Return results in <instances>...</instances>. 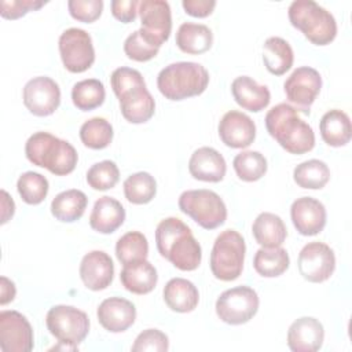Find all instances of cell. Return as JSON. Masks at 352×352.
<instances>
[{"mask_svg": "<svg viewBox=\"0 0 352 352\" xmlns=\"http://www.w3.org/2000/svg\"><path fill=\"white\" fill-rule=\"evenodd\" d=\"M252 232L261 248L280 246L287 236L283 220L271 212H263L256 217L252 226Z\"/></svg>", "mask_w": 352, "mask_h": 352, "instance_id": "obj_29", "label": "cell"}, {"mask_svg": "<svg viewBox=\"0 0 352 352\" xmlns=\"http://www.w3.org/2000/svg\"><path fill=\"white\" fill-rule=\"evenodd\" d=\"M45 324L58 342L78 346L89 333L88 315L72 305H54L45 316Z\"/></svg>", "mask_w": 352, "mask_h": 352, "instance_id": "obj_9", "label": "cell"}, {"mask_svg": "<svg viewBox=\"0 0 352 352\" xmlns=\"http://www.w3.org/2000/svg\"><path fill=\"white\" fill-rule=\"evenodd\" d=\"M319 131L323 142L331 147L345 146L352 138L351 120L345 111L338 109L329 110L322 116Z\"/></svg>", "mask_w": 352, "mask_h": 352, "instance_id": "obj_27", "label": "cell"}, {"mask_svg": "<svg viewBox=\"0 0 352 352\" xmlns=\"http://www.w3.org/2000/svg\"><path fill=\"white\" fill-rule=\"evenodd\" d=\"M16 190L23 202L28 205H38L45 199L50 184L47 177L41 173L28 170L19 176L16 182Z\"/></svg>", "mask_w": 352, "mask_h": 352, "instance_id": "obj_39", "label": "cell"}, {"mask_svg": "<svg viewBox=\"0 0 352 352\" xmlns=\"http://www.w3.org/2000/svg\"><path fill=\"white\" fill-rule=\"evenodd\" d=\"M263 62L274 76H282L292 69L294 54L290 44L278 36L268 37L263 45Z\"/></svg>", "mask_w": 352, "mask_h": 352, "instance_id": "obj_30", "label": "cell"}, {"mask_svg": "<svg viewBox=\"0 0 352 352\" xmlns=\"http://www.w3.org/2000/svg\"><path fill=\"white\" fill-rule=\"evenodd\" d=\"M110 82L120 102L121 114L128 122L143 124L154 116L155 102L140 72L125 66L117 67L110 76Z\"/></svg>", "mask_w": 352, "mask_h": 352, "instance_id": "obj_2", "label": "cell"}, {"mask_svg": "<svg viewBox=\"0 0 352 352\" xmlns=\"http://www.w3.org/2000/svg\"><path fill=\"white\" fill-rule=\"evenodd\" d=\"M246 245L243 236L235 230H224L214 239L210 252V271L223 282L239 278L243 270Z\"/></svg>", "mask_w": 352, "mask_h": 352, "instance_id": "obj_7", "label": "cell"}, {"mask_svg": "<svg viewBox=\"0 0 352 352\" xmlns=\"http://www.w3.org/2000/svg\"><path fill=\"white\" fill-rule=\"evenodd\" d=\"M182 6L186 14L195 18H205L213 12L216 7V1L214 0H183Z\"/></svg>", "mask_w": 352, "mask_h": 352, "instance_id": "obj_46", "label": "cell"}, {"mask_svg": "<svg viewBox=\"0 0 352 352\" xmlns=\"http://www.w3.org/2000/svg\"><path fill=\"white\" fill-rule=\"evenodd\" d=\"M116 256L122 265L146 260L148 256L147 238L140 231H128L117 241Z\"/></svg>", "mask_w": 352, "mask_h": 352, "instance_id": "obj_36", "label": "cell"}, {"mask_svg": "<svg viewBox=\"0 0 352 352\" xmlns=\"http://www.w3.org/2000/svg\"><path fill=\"white\" fill-rule=\"evenodd\" d=\"M88 204L87 195L77 188H70L59 192L51 202L52 216L63 223H73L85 212Z\"/></svg>", "mask_w": 352, "mask_h": 352, "instance_id": "obj_31", "label": "cell"}, {"mask_svg": "<svg viewBox=\"0 0 352 352\" xmlns=\"http://www.w3.org/2000/svg\"><path fill=\"white\" fill-rule=\"evenodd\" d=\"M220 140L231 148L249 147L256 139V124L245 113L238 110L227 111L219 122Z\"/></svg>", "mask_w": 352, "mask_h": 352, "instance_id": "obj_17", "label": "cell"}, {"mask_svg": "<svg viewBox=\"0 0 352 352\" xmlns=\"http://www.w3.org/2000/svg\"><path fill=\"white\" fill-rule=\"evenodd\" d=\"M1 224H6L15 212V204L6 190H1Z\"/></svg>", "mask_w": 352, "mask_h": 352, "instance_id": "obj_48", "label": "cell"}, {"mask_svg": "<svg viewBox=\"0 0 352 352\" xmlns=\"http://www.w3.org/2000/svg\"><path fill=\"white\" fill-rule=\"evenodd\" d=\"M258 296L249 286H236L223 292L216 300V314L227 324L249 322L258 311Z\"/></svg>", "mask_w": 352, "mask_h": 352, "instance_id": "obj_10", "label": "cell"}, {"mask_svg": "<svg viewBox=\"0 0 352 352\" xmlns=\"http://www.w3.org/2000/svg\"><path fill=\"white\" fill-rule=\"evenodd\" d=\"M209 84L208 70L197 62H175L165 66L157 77V87L169 100H183L205 92Z\"/></svg>", "mask_w": 352, "mask_h": 352, "instance_id": "obj_5", "label": "cell"}, {"mask_svg": "<svg viewBox=\"0 0 352 352\" xmlns=\"http://www.w3.org/2000/svg\"><path fill=\"white\" fill-rule=\"evenodd\" d=\"M160 48L150 44L143 34L140 33V30H135L133 33H131L125 41H124V52L125 55L136 62H147L153 58L157 56Z\"/></svg>", "mask_w": 352, "mask_h": 352, "instance_id": "obj_41", "label": "cell"}, {"mask_svg": "<svg viewBox=\"0 0 352 352\" xmlns=\"http://www.w3.org/2000/svg\"><path fill=\"white\" fill-rule=\"evenodd\" d=\"M190 175L201 182L217 183L224 179L227 164L224 157L213 147L197 148L188 161Z\"/></svg>", "mask_w": 352, "mask_h": 352, "instance_id": "obj_22", "label": "cell"}, {"mask_svg": "<svg viewBox=\"0 0 352 352\" xmlns=\"http://www.w3.org/2000/svg\"><path fill=\"white\" fill-rule=\"evenodd\" d=\"M120 180V170L116 162L104 160L94 164L87 172V183L91 188L104 191L113 188Z\"/></svg>", "mask_w": 352, "mask_h": 352, "instance_id": "obj_40", "label": "cell"}, {"mask_svg": "<svg viewBox=\"0 0 352 352\" xmlns=\"http://www.w3.org/2000/svg\"><path fill=\"white\" fill-rule=\"evenodd\" d=\"M164 301L175 312L187 314L197 308L199 293L197 286L184 278H172L164 287Z\"/></svg>", "mask_w": 352, "mask_h": 352, "instance_id": "obj_26", "label": "cell"}, {"mask_svg": "<svg viewBox=\"0 0 352 352\" xmlns=\"http://www.w3.org/2000/svg\"><path fill=\"white\" fill-rule=\"evenodd\" d=\"M290 264L289 254L282 246L260 248L253 258L256 272L264 278H275L282 275Z\"/></svg>", "mask_w": 352, "mask_h": 352, "instance_id": "obj_32", "label": "cell"}, {"mask_svg": "<svg viewBox=\"0 0 352 352\" xmlns=\"http://www.w3.org/2000/svg\"><path fill=\"white\" fill-rule=\"evenodd\" d=\"M80 278L89 290L99 292L110 286L114 278V264L111 257L103 250L87 253L80 263Z\"/></svg>", "mask_w": 352, "mask_h": 352, "instance_id": "obj_19", "label": "cell"}, {"mask_svg": "<svg viewBox=\"0 0 352 352\" xmlns=\"http://www.w3.org/2000/svg\"><path fill=\"white\" fill-rule=\"evenodd\" d=\"M140 23L143 37L153 45L161 47L172 32V12L165 0H143L139 3Z\"/></svg>", "mask_w": 352, "mask_h": 352, "instance_id": "obj_13", "label": "cell"}, {"mask_svg": "<svg viewBox=\"0 0 352 352\" xmlns=\"http://www.w3.org/2000/svg\"><path fill=\"white\" fill-rule=\"evenodd\" d=\"M292 26L312 44L327 45L337 36V22L330 11L314 0H294L287 10Z\"/></svg>", "mask_w": 352, "mask_h": 352, "instance_id": "obj_6", "label": "cell"}, {"mask_svg": "<svg viewBox=\"0 0 352 352\" xmlns=\"http://www.w3.org/2000/svg\"><path fill=\"white\" fill-rule=\"evenodd\" d=\"M324 340L323 324L312 316L296 319L287 330V346L293 352H316Z\"/></svg>", "mask_w": 352, "mask_h": 352, "instance_id": "obj_21", "label": "cell"}, {"mask_svg": "<svg viewBox=\"0 0 352 352\" xmlns=\"http://www.w3.org/2000/svg\"><path fill=\"white\" fill-rule=\"evenodd\" d=\"M67 8H69V14L76 21L91 23V22H95L102 15L103 1L102 0H69Z\"/></svg>", "mask_w": 352, "mask_h": 352, "instance_id": "obj_43", "label": "cell"}, {"mask_svg": "<svg viewBox=\"0 0 352 352\" xmlns=\"http://www.w3.org/2000/svg\"><path fill=\"white\" fill-rule=\"evenodd\" d=\"M155 245L160 254L180 271H194L201 264V245L191 228L177 217H166L158 223Z\"/></svg>", "mask_w": 352, "mask_h": 352, "instance_id": "obj_1", "label": "cell"}, {"mask_svg": "<svg viewBox=\"0 0 352 352\" xmlns=\"http://www.w3.org/2000/svg\"><path fill=\"white\" fill-rule=\"evenodd\" d=\"M34 346L33 329L21 312H0V349L3 352H30Z\"/></svg>", "mask_w": 352, "mask_h": 352, "instance_id": "obj_16", "label": "cell"}, {"mask_svg": "<svg viewBox=\"0 0 352 352\" xmlns=\"http://www.w3.org/2000/svg\"><path fill=\"white\" fill-rule=\"evenodd\" d=\"M15 294H16V289L14 282L6 276H1L0 278V304L6 305L11 302L15 298Z\"/></svg>", "mask_w": 352, "mask_h": 352, "instance_id": "obj_47", "label": "cell"}, {"mask_svg": "<svg viewBox=\"0 0 352 352\" xmlns=\"http://www.w3.org/2000/svg\"><path fill=\"white\" fill-rule=\"evenodd\" d=\"M25 154L33 165L45 168L55 176L72 173L78 161L76 148L67 140L43 131L29 136Z\"/></svg>", "mask_w": 352, "mask_h": 352, "instance_id": "obj_4", "label": "cell"}, {"mask_svg": "<svg viewBox=\"0 0 352 352\" xmlns=\"http://www.w3.org/2000/svg\"><path fill=\"white\" fill-rule=\"evenodd\" d=\"M290 217L293 226L301 235L312 236L323 231L327 213L320 201L312 197H301L292 204Z\"/></svg>", "mask_w": 352, "mask_h": 352, "instance_id": "obj_18", "label": "cell"}, {"mask_svg": "<svg viewBox=\"0 0 352 352\" xmlns=\"http://www.w3.org/2000/svg\"><path fill=\"white\" fill-rule=\"evenodd\" d=\"M131 349L133 352H165L169 349V338L158 329H147L139 333Z\"/></svg>", "mask_w": 352, "mask_h": 352, "instance_id": "obj_42", "label": "cell"}, {"mask_svg": "<svg viewBox=\"0 0 352 352\" xmlns=\"http://www.w3.org/2000/svg\"><path fill=\"white\" fill-rule=\"evenodd\" d=\"M120 280L128 292L142 296L154 290L158 282V275L155 267L150 261L140 260L125 264L120 274Z\"/></svg>", "mask_w": 352, "mask_h": 352, "instance_id": "obj_25", "label": "cell"}, {"mask_svg": "<svg viewBox=\"0 0 352 352\" xmlns=\"http://www.w3.org/2000/svg\"><path fill=\"white\" fill-rule=\"evenodd\" d=\"M125 220V209L116 198L103 195L95 201L89 214V226L100 234H111Z\"/></svg>", "mask_w": 352, "mask_h": 352, "instance_id": "obj_24", "label": "cell"}, {"mask_svg": "<svg viewBox=\"0 0 352 352\" xmlns=\"http://www.w3.org/2000/svg\"><path fill=\"white\" fill-rule=\"evenodd\" d=\"M106 98L104 85L98 78H87L76 82L72 88L73 104L82 111L99 107Z\"/></svg>", "mask_w": 352, "mask_h": 352, "instance_id": "obj_34", "label": "cell"}, {"mask_svg": "<svg viewBox=\"0 0 352 352\" xmlns=\"http://www.w3.org/2000/svg\"><path fill=\"white\" fill-rule=\"evenodd\" d=\"M139 3L140 1L138 0H113L110 3L111 14L116 19L121 21L122 23L133 22L139 10Z\"/></svg>", "mask_w": 352, "mask_h": 352, "instance_id": "obj_45", "label": "cell"}, {"mask_svg": "<svg viewBox=\"0 0 352 352\" xmlns=\"http://www.w3.org/2000/svg\"><path fill=\"white\" fill-rule=\"evenodd\" d=\"M179 209L205 230H214L227 220L224 201L212 190H187L179 197Z\"/></svg>", "mask_w": 352, "mask_h": 352, "instance_id": "obj_8", "label": "cell"}, {"mask_svg": "<svg viewBox=\"0 0 352 352\" xmlns=\"http://www.w3.org/2000/svg\"><path fill=\"white\" fill-rule=\"evenodd\" d=\"M236 176L243 182H257L267 172V160L260 151H242L232 161Z\"/></svg>", "mask_w": 352, "mask_h": 352, "instance_id": "obj_38", "label": "cell"}, {"mask_svg": "<svg viewBox=\"0 0 352 352\" xmlns=\"http://www.w3.org/2000/svg\"><path fill=\"white\" fill-rule=\"evenodd\" d=\"M96 316L104 330L110 333H122L135 323L136 308L126 298L109 297L99 304Z\"/></svg>", "mask_w": 352, "mask_h": 352, "instance_id": "obj_20", "label": "cell"}, {"mask_svg": "<svg viewBox=\"0 0 352 352\" xmlns=\"http://www.w3.org/2000/svg\"><path fill=\"white\" fill-rule=\"evenodd\" d=\"M293 179L301 188L320 190L330 180V169L326 162L320 160H308L294 168Z\"/></svg>", "mask_w": 352, "mask_h": 352, "instance_id": "obj_33", "label": "cell"}, {"mask_svg": "<svg viewBox=\"0 0 352 352\" xmlns=\"http://www.w3.org/2000/svg\"><path fill=\"white\" fill-rule=\"evenodd\" d=\"M157 194V182L148 172H136L124 182V195L135 205L148 204Z\"/></svg>", "mask_w": 352, "mask_h": 352, "instance_id": "obj_35", "label": "cell"}, {"mask_svg": "<svg viewBox=\"0 0 352 352\" xmlns=\"http://www.w3.org/2000/svg\"><path fill=\"white\" fill-rule=\"evenodd\" d=\"M265 128L282 148L290 154H305L315 147V133L309 124L298 117L289 103H279L268 110Z\"/></svg>", "mask_w": 352, "mask_h": 352, "instance_id": "obj_3", "label": "cell"}, {"mask_svg": "<svg viewBox=\"0 0 352 352\" xmlns=\"http://www.w3.org/2000/svg\"><path fill=\"white\" fill-rule=\"evenodd\" d=\"M231 92L235 102L245 110L258 113L264 110L271 102L270 89L260 85L249 76H239L231 84Z\"/></svg>", "mask_w": 352, "mask_h": 352, "instance_id": "obj_23", "label": "cell"}, {"mask_svg": "<svg viewBox=\"0 0 352 352\" xmlns=\"http://www.w3.org/2000/svg\"><path fill=\"white\" fill-rule=\"evenodd\" d=\"M213 44L212 30L202 23L184 22L179 26L176 33L177 48L190 55H199L210 50Z\"/></svg>", "mask_w": 352, "mask_h": 352, "instance_id": "obj_28", "label": "cell"}, {"mask_svg": "<svg viewBox=\"0 0 352 352\" xmlns=\"http://www.w3.org/2000/svg\"><path fill=\"white\" fill-rule=\"evenodd\" d=\"M322 88V77L319 72L309 66H301L293 70L283 84L287 100L294 104L296 110L308 116L311 106L318 98Z\"/></svg>", "mask_w": 352, "mask_h": 352, "instance_id": "obj_12", "label": "cell"}, {"mask_svg": "<svg viewBox=\"0 0 352 352\" xmlns=\"http://www.w3.org/2000/svg\"><path fill=\"white\" fill-rule=\"evenodd\" d=\"M23 104L37 116L47 117L55 113L60 104V89L56 81L47 76H38L29 80L23 87Z\"/></svg>", "mask_w": 352, "mask_h": 352, "instance_id": "obj_15", "label": "cell"}, {"mask_svg": "<svg viewBox=\"0 0 352 352\" xmlns=\"http://www.w3.org/2000/svg\"><path fill=\"white\" fill-rule=\"evenodd\" d=\"M62 63L70 73H82L95 62V50L89 33L80 28H69L58 41Z\"/></svg>", "mask_w": 352, "mask_h": 352, "instance_id": "obj_11", "label": "cell"}, {"mask_svg": "<svg viewBox=\"0 0 352 352\" xmlns=\"http://www.w3.org/2000/svg\"><path fill=\"white\" fill-rule=\"evenodd\" d=\"M113 126L102 117L87 120L80 128V139L85 147L92 150L106 148L113 140Z\"/></svg>", "mask_w": 352, "mask_h": 352, "instance_id": "obj_37", "label": "cell"}, {"mask_svg": "<svg viewBox=\"0 0 352 352\" xmlns=\"http://www.w3.org/2000/svg\"><path fill=\"white\" fill-rule=\"evenodd\" d=\"M300 275L312 283L327 280L336 270L333 249L323 242H309L298 253Z\"/></svg>", "mask_w": 352, "mask_h": 352, "instance_id": "obj_14", "label": "cell"}, {"mask_svg": "<svg viewBox=\"0 0 352 352\" xmlns=\"http://www.w3.org/2000/svg\"><path fill=\"white\" fill-rule=\"evenodd\" d=\"M47 1L43 0H1V16L6 19H18L26 15L29 11L41 8Z\"/></svg>", "mask_w": 352, "mask_h": 352, "instance_id": "obj_44", "label": "cell"}]
</instances>
